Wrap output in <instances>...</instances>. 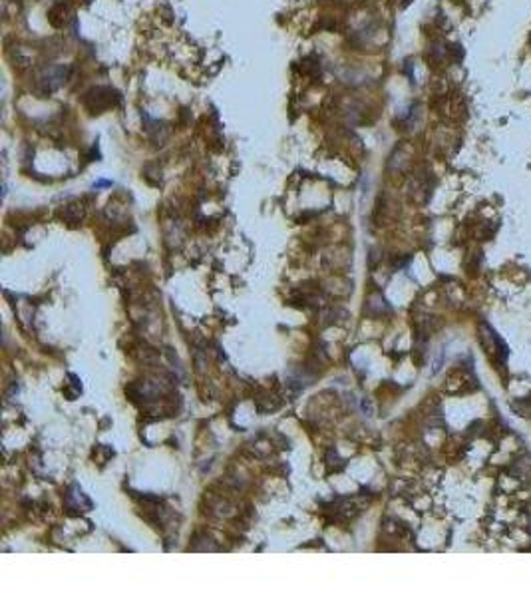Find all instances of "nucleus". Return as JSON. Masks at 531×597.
I'll use <instances>...</instances> for the list:
<instances>
[{"label": "nucleus", "instance_id": "nucleus-2", "mask_svg": "<svg viewBox=\"0 0 531 597\" xmlns=\"http://www.w3.org/2000/svg\"><path fill=\"white\" fill-rule=\"evenodd\" d=\"M68 78V66H58V68H52L48 74L42 76L40 80V88L44 94H52L54 90H58Z\"/></svg>", "mask_w": 531, "mask_h": 597}, {"label": "nucleus", "instance_id": "nucleus-1", "mask_svg": "<svg viewBox=\"0 0 531 597\" xmlns=\"http://www.w3.org/2000/svg\"><path fill=\"white\" fill-rule=\"evenodd\" d=\"M117 102H119V94L111 88H104V86L92 88L84 98V106L92 113H102L104 109L115 106Z\"/></svg>", "mask_w": 531, "mask_h": 597}]
</instances>
